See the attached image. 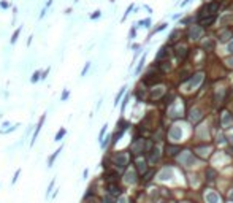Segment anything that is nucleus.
<instances>
[{"label": "nucleus", "mask_w": 233, "mask_h": 203, "mask_svg": "<svg viewBox=\"0 0 233 203\" xmlns=\"http://www.w3.org/2000/svg\"><path fill=\"white\" fill-rule=\"evenodd\" d=\"M103 201H105V203H116V198H114L113 195H106V197L103 198Z\"/></svg>", "instance_id": "nucleus-26"}, {"label": "nucleus", "mask_w": 233, "mask_h": 203, "mask_svg": "<svg viewBox=\"0 0 233 203\" xmlns=\"http://www.w3.org/2000/svg\"><path fill=\"white\" fill-rule=\"evenodd\" d=\"M143 147H144V140H138V141H135L133 144H132V151L135 152V154H139L143 151Z\"/></svg>", "instance_id": "nucleus-10"}, {"label": "nucleus", "mask_w": 233, "mask_h": 203, "mask_svg": "<svg viewBox=\"0 0 233 203\" xmlns=\"http://www.w3.org/2000/svg\"><path fill=\"white\" fill-rule=\"evenodd\" d=\"M19 32H21V29H17V30L14 32V35H13V38H11V43H14V41L17 40V35H19Z\"/></svg>", "instance_id": "nucleus-29"}, {"label": "nucleus", "mask_w": 233, "mask_h": 203, "mask_svg": "<svg viewBox=\"0 0 233 203\" xmlns=\"http://www.w3.org/2000/svg\"><path fill=\"white\" fill-rule=\"evenodd\" d=\"M173 178V170L171 168H163L160 173H159V179L160 181H168Z\"/></svg>", "instance_id": "nucleus-4"}, {"label": "nucleus", "mask_w": 233, "mask_h": 203, "mask_svg": "<svg viewBox=\"0 0 233 203\" xmlns=\"http://www.w3.org/2000/svg\"><path fill=\"white\" fill-rule=\"evenodd\" d=\"M195 152H197L200 157H206L209 154V147L208 146H198V147H195Z\"/></svg>", "instance_id": "nucleus-12"}, {"label": "nucleus", "mask_w": 233, "mask_h": 203, "mask_svg": "<svg viewBox=\"0 0 233 203\" xmlns=\"http://www.w3.org/2000/svg\"><path fill=\"white\" fill-rule=\"evenodd\" d=\"M179 162H181L182 165H185V167H190V165L195 163V157H193L192 152L185 151V152H181V155H179Z\"/></svg>", "instance_id": "nucleus-1"}, {"label": "nucleus", "mask_w": 233, "mask_h": 203, "mask_svg": "<svg viewBox=\"0 0 233 203\" xmlns=\"http://www.w3.org/2000/svg\"><path fill=\"white\" fill-rule=\"evenodd\" d=\"M105 132H106V125H105L103 128H101V132H100V140H101V138H103V135H105Z\"/></svg>", "instance_id": "nucleus-34"}, {"label": "nucleus", "mask_w": 233, "mask_h": 203, "mask_svg": "<svg viewBox=\"0 0 233 203\" xmlns=\"http://www.w3.org/2000/svg\"><path fill=\"white\" fill-rule=\"evenodd\" d=\"M125 89V87H124ZM124 89H120V92H119V94H117V97H116V105H117V102H119V98H120V95H122L124 94Z\"/></svg>", "instance_id": "nucleus-32"}, {"label": "nucleus", "mask_w": 233, "mask_h": 203, "mask_svg": "<svg viewBox=\"0 0 233 203\" xmlns=\"http://www.w3.org/2000/svg\"><path fill=\"white\" fill-rule=\"evenodd\" d=\"M201 36V29L200 27H197V25H193L192 29L189 30V38H192V40H198Z\"/></svg>", "instance_id": "nucleus-6"}, {"label": "nucleus", "mask_w": 233, "mask_h": 203, "mask_svg": "<svg viewBox=\"0 0 233 203\" xmlns=\"http://www.w3.org/2000/svg\"><path fill=\"white\" fill-rule=\"evenodd\" d=\"M179 151H181V147L178 144H168L166 146V154L168 155H176Z\"/></svg>", "instance_id": "nucleus-11"}, {"label": "nucleus", "mask_w": 233, "mask_h": 203, "mask_svg": "<svg viewBox=\"0 0 233 203\" xmlns=\"http://www.w3.org/2000/svg\"><path fill=\"white\" fill-rule=\"evenodd\" d=\"M228 51H230V54H233V41L228 44Z\"/></svg>", "instance_id": "nucleus-37"}, {"label": "nucleus", "mask_w": 233, "mask_h": 203, "mask_svg": "<svg viewBox=\"0 0 233 203\" xmlns=\"http://www.w3.org/2000/svg\"><path fill=\"white\" fill-rule=\"evenodd\" d=\"M181 136H182L181 127H178V125L171 127V130H170V138H171V140H181Z\"/></svg>", "instance_id": "nucleus-5"}, {"label": "nucleus", "mask_w": 233, "mask_h": 203, "mask_svg": "<svg viewBox=\"0 0 233 203\" xmlns=\"http://www.w3.org/2000/svg\"><path fill=\"white\" fill-rule=\"evenodd\" d=\"M151 176H152V171L146 173V176H144V181H149V179H151Z\"/></svg>", "instance_id": "nucleus-33"}, {"label": "nucleus", "mask_w": 233, "mask_h": 203, "mask_svg": "<svg viewBox=\"0 0 233 203\" xmlns=\"http://www.w3.org/2000/svg\"><path fill=\"white\" fill-rule=\"evenodd\" d=\"M201 111H200V109H192V111H190V116H189V119H190V121L193 122V124H197L198 121H200V119H201Z\"/></svg>", "instance_id": "nucleus-8"}, {"label": "nucleus", "mask_w": 233, "mask_h": 203, "mask_svg": "<svg viewBox=\"0 0 233 203\" xmlns=\"http://www.w3.org/2000/svg\"><path fill=\"white\" fill-rule=\"evenodd\" d=\"M43 121H44V116L40 119V124H38V127L35 128V132H33V141H35V138L38 136V132H40V128H41V124H43Z\"/></svg>", "instance_id": "nucleus-23"}, {"label": "nucleus", "mask_w": 233, "mask_h": 203, "mask_svg": "<svg viewBox=\"0 0 233 203\" xmlns=\"http://www.w3.org/2000/svg\"><path fill=\"white\" fill-rule=\"evenodd\" d=\"M108 190H109V195H113V197H116V195H119V193H120V187L116 186V184H109Z\"/></svg>", "instance_id": "nucleus-15"}, {"label": "nucleus", "mask_w": 233, "mask_h": 203, "mask_svg": "<svg viewBox=\"0 0 233 203\" xmlns=\"http://www.w3.org/2000/svg\"><path fill=\"white\" fill-rule=\"evenodd\" d=\"M136 168H138V171H139V173L143 174V173H146V171H147V165H146V162H144V160H138V162H136Z\"/></svg>", "instance_id": "nucleus-16"}, {"label": "nucleus", "mask_w": 233, "mask_h": 203, "mask_svg": "<svg viewBox=\"0 0 233 203\" xmlns=\"http://www.w3.org/2000/svg\"><path fill=\"white\" fill-rule=\"evenodd\" d=\"M201 79H203V75H201V73H197V75L190 79V87H197L201 82Z\"/></svg>", "instance_id": "nucleus-14"}, {"label": "nucleus", "mask_w": 233, "mask_h": 203, "mask_svg": "<svg viewBox=\"0 0 233 203\" xmlns=\"http://www.w3.org/2000/svg\"><path fill=\"white\" fill-rule=\"evenodd\" d=\"M159 159H160V151H159V147H154L151 151V155H149V162L155 163V162H159Z\"/></svg>", "instance_id": "nucleus-9"}, {"label": "nucleus", "mask_w": 233, "mask_h": 203, "mask_svg": "<svg viewBox=\"0 0 233 203\" xmlns=\"http://www.w3.org/2000/svg\"><path fill=\"white\" fill-rule=\"evenodd\" d=\"M65 133H67V130H65V128H60V130L55 133V138H54V140H55V141H60L62 138L65 136Z\"/></svg>", "instance_id": "nucleus-19"}, {"label": "nucleus", "mask_w": 233, "mask_h": 203, "mask_svg": "<svg viewBox=\"0 0 233 203\" xmlns=\"http://www.w3.org/2000/svg\"><path fill=\"white\" fill-rule=\"evenodd\" d=\"M231 19H233V16H225L220 22H222V24H227V22H228V21H231Z\"/></svg>", "instance_id": "nucleus-30"}, {"label": "nucleus", "mask_w": 233, "mask_h": 203, "mask_svg": "<svg viewBox=\"0 0 233 203\" xmlns=\"http://www.w3.org/2000/svg\"><path fill=\"white\" fill-rule=\"evenodd\" d=\"M87 70H89V63H87V65H86V67H84V70H82V73H81V75H82V76H84V75H86V71H87Z\"/></svg>", "instance_id": "nucleus-35"}, {"label": "nucleus", "mask_w": 233, "mask_h": 203, "mask_svg": "<svg viewBox=\"0 0 233 203\" xmlns=\"http://www.w3.org/2000/svg\"><path fill=\"white\" fill-rule=\"evenodd\" d=\"M230 122H231V114L230 113H223V116H222V125L227 127Z\"/></svg>", "instance_id": "nucleus-17"}, {"label": "nucleus", "mask_w": 233, "mask_h": 203, "mask_svg": "<svg viewBox=\"0 0 233 203\" xmlns=\"http://www.w3.org/2000/svg\"><path fill=\"white\" fill-rule=\"evenodd\" d=\"M166 56V48H165V46H163V48L159 51V54H157V60H160V59H163Z\"/></svg>", "instance_id": "nucleus-24"}, {"label": "nucleus", "mask_w": 233, "mask_h": 203, "mask_svg": "<svg viewBox=\"0 0 233 203\" xmlns=\"http://www.w3.org/2000/svg\"><path fill=\"white\" fill-rule=\"evenodd\" d=\"M67 97H68V92H67V90H65V92H63V95H62V100H65V98H67Z\"/></svg>", "instance_id": "nucleus-39"}, {"label": "nucleus", "mask_w": 233, "mask_h": 203, "mask_svg": "<svg viewBox=\"0 0 233 203\" xmlns=\"http://www.w3.org/2000/svg\"><path fill=\"white\" fill-rule=\"evenodd\" d=\"M100 16V11H95V14H92V19H95V17Z\"/></svg>", "instance_id": "nucleus-38"}, {"label": "nucleus", "mask_w": 233, "mask_h": 203, "mask_svg": "<svg viewBox=\"0 0 233 203\" xmlns=\"http://www.w3.org/2000/svg\"><path fill=\"white\" fill-rule=\"evenodd\" d=\"M38 79H40V71H35L33 76H32V82H36Z\"/></svg>", "instance_id": "nucleus-28"}, {"label": "nucleus", "mask_w": 233, "mask_h": 203, "mask_svg": "<svg viewBox=\"0 0 233 203\" xmlns=\"http://www.w3.org/2000/svg\"><path fill=\"white\" fill-rule=\"evenodd\" d=\"M228 63H230V65L233 67V59H230V60H228Z\"/></svg>", "instance_id": "nucleus-42"}, {"label": "nucleus", "mask_w": 233, "mask_h": 203, "mask_svg": "<svg viewBox=\"0 0 233 203\" xmlns=\"http://www.w3.org/2000/svg\"><path fill=\"white\" fill-rule=\"evenodd\" d=\"M230 200H231V201H233V190H231V192H230Z\"/></svg>", "instance_id": "nucleus-41"}, {"label": "nucleus", "mask_w": 233, "mask_h": 203, "mask_svg": "<svg viewBox=\"0 0 233 203\" xmlns=\"http://www.w3.org/2000/svg\"><path fill=\"white\" fill-rule=\"evenodd\" d=\"M54 187V181H51V184H49V187H48V190H46V197L49 195V192H51V189Z\"/></svg>", "instance_id": "nucleus-31"}, {"label": "nucleus", "mask_w": 233, "mask_h": 203, "mask_svg": "<svg viewBox=\"0 0 233 203\" xmlns=\"http://www.w3.org/2000/svg\"><path fill=\"white\" fill-rule=\"evenodd\" d=\"M176 56L179 59H185V56H187V48L185 46H178L176 48Z\"/></svg>", "instance_id": "nucleus-13"}, {"label": "nucleus", "mask_w": 233, "mask_h": 203, "mask_svg": "<svg viewBox=\"0 0 233 203\" xmlns=\"http://www.w3.org/2000/svg\"><path fill=\"white\" fill-rule=\"evenodd\" d=\"M204 200H206V203H219V195L216 192H212V190H209V192H206L204 193Z\"/></svg>", "instance_id": "nucleus-3"}, {"label": "nucleus", "mask_w": 233, "mask_h": 203, "mask_svg": "<svg viewBox=\"0 0 233 203\" xmlns=\"http://www.w3.org/2000/svg\"><path fill=\"white\" fill-rule=\"evenodd\" d=\"M206 178H208V181H212L214 178H216V171H214L212 168H208L206 170Z\"/></svg>", "instance_id": "nucleus-20"}, {"label": "nucleus", "mask_w": 233, "mask_h": 203, "mask_svg": "<svg viewBox=\"0 0 233 203\" xmlns=\"http://www.w3.org/2000/svg\"><path fill=\"white\" fill-rule=\"evenodd\" d=\"M60 149H62V147H60ZM60 149H57V151H55V152H54V154L51 155V157H49V160H48V167H51V165L54 163V160H55V157H57V155H59Z\"/></svg>", "instance_id": "nucleus-22"}, {"label": "nucleus", "mask_w": 233, "mask_h": 203, "mask_svg": "<svg viewBox=\"0 0 233 203\" xmlns=\"http://www.w3.org/2000/svg\"><path fill=\"white\" fill-rule=\"evenodd\" d=\"M0 5H2V8H8V6H10V3H8V2H2Z\"/></svg>", "instance_id": "nucleus-36"}, {"label": "nucleus", "mask_w": 233, "mask_h": 203, "mask_svg": "<svg viewBox=\"0 0 233 203\" xmlns=\"http://www.w3.org/2000/svg\"><path fill=\"white\" fill-rule=\"evenodd\" d=\"M119 203H127V200H125V198L122 197V198H120V200H119Z\"/></svg>", "instance_id": "nucleus-40"}, {"label": "nucleus", "mask_w": 233, "mask_h": 203, "mask_svg": "<svg viewBox=\"0 0 233 203\" xmlns=\"http://www.w3.org/2000/svg\"><path fill=\"white\" fill-rule=\"evenodd\" d=\"M124 181H125L127 184H135V182H136V173H135L133 170L127 171L125 176H124Z\"/></svg>", "instance_id": "nucleus-7"}, {"label": "nucleus", "mask_w": 233, "mask_h": 203, "mask_svg": "<svg viewBox=\"0 0 233 203\" xmlns=\"http://www.w3.org/2000/svg\"><path fill=\"white\" fill-rule=\"evenodd\" d=\"M114 163L117 165L119 168H124L125 165L128 163V155H127L125 152H119L116 157H114Z\"/></svg>", "instance_id": "nucleus-2"}, {"label": "nucleus", "mask_w": 233, "mask_h": 203, "mask_svg": "<svg viewBox=\"0 0 233 203\" xmlns=\"http://www.w3.org/2000/svg\"><path fill=\"white\" fill-rule=\"evenodd\" d=\"M214 21H216V16H209V17H206V19H201V25H203V27H208V25H211Z\"/></svg>", "instance_id": "nucleus-18"}, {"label": "nucleus", "mask_w": 233, "mask_h": 203, "mask_svg": "<svg viewBox=\"0 0 233 203\" xmlns=\"http://www.w3.org/2000/svg\"><path fill=\"white\" fill-rule=\"evenodd\" d=\"M160 70H162V71H168V70H170V63H168V60H165V62L160 63Z\"/></svg>", "instance_id": "nucleus-25"}, {"label": "nucleus", "mask_w": 233, "mask_h": 203, "mask_svg": "<svg viewBox=\"0 0 233 203\" xmlns=\"http://www.w3.org/2000/svg\"><path fill=\"white\" fill-rule=\"evenodd\" d=\"M228 38H231V32H230V30L222 32V33H220V41H227Z\"/></svg>", "instance_id": "nucleus-21"}, {"label": "nucleus", "mask_w": 233, "mask_h": 203, "mask_svg": "<svg viewBox=\"0 0 233 203\" xmlns=\"http://www.w3.org/2000/svg\"><path fill=\"white\" fill-rule=\"evenodd\" d=\"M160 95H162V89H157V90H154V92H152V95H151V97H152V98H159Z\"/></svg>", "instance_id": "nucleus-27"}]
</instances>
